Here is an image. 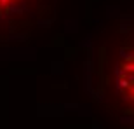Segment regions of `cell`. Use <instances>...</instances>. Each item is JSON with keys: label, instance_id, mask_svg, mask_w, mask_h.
<instances>
[{"label": "cell", "instance_id": "1", "mask_svg": "<svg viewBox=\"0 0 134 129\" xmlns=\"http://www.w3.org/2000/svg\"><path fill=\"white\" fill-rule=\"evenodd\" d=\"M10 2H12V0H0V12H2V10H4L5 7L10 4Z\"/></svg>", "mask_w": 134, "mask_h": 129}]
</instances>
